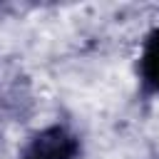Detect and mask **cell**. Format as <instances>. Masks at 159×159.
Here are the masks:
<instances>
[{
    "label": "cell",
    "instance_id": "obj_1",
    "mask_svg": "<svg viewBox=\"0 0 159 159\" xmlns=\"http://www.w3.org/2000/svg\"><path fill=\"white\" fill-rule=\"evenodd\" d=\"M77 152H80V139L67 127L52 124L37 132L27 142L20 159H75Z\"/></svg>",
    "mask_w": 159,
    "mask_h": 159
},
{
    "label": "cell",
    "instance_id": "obj_2",
    "mask_svg": "<svg viewBox=\"0 0 159 159\" xmlns=\"http://www.w3.org/2000/svg\"><path fill=\"white\" fill-rule=\"evenodd\" d=\"M139 77L147 92H157L159 94V30H154L144 47H142V57H139Z\"/></svg>",
    "mask_w": 159,
    "mask_h": 159
}]
</instances>
